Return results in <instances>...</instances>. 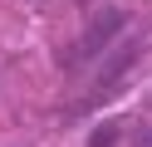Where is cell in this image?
Returning a JSON list of instances; mask_svg holds the SVG:
<instances>
[{"label": "cell", "mask_w": 152, "mask_h": 147, "mask_svg": "<svg viewBox=\"0 0 152 147\" xmlns=\"http://www.w3.org/2000/svg\"><path fill=\"white\" fill-rule=\"evenodd\" d=\"M123 29V10H103L98 20H93V29L83 34V54H98V49H108V39Z\"/></svg>", "instance_id": "obj_1"}, {"label": "cell", "mask_w": 152, "mask_h": 147, "mask_svg": "<svg viewBox=\"0 0 152 147\" xmlns=\"http://www.w3.org/2000/svg\"><path fill=\"white\" fill-rule=\"evenodd\" d=\"M118 142V123H108V127H98V132L88 137V147H113Z\"/></svg>", "instance_id": "obj_2"}, {"label": "cell", "mask_w": 152, "mask_h": 147, "mask_svg": "<svg viewBox=\"0 0 152 147\" xmlns=\"http://www.w3.org/2000/svg\"><path fill=\"white\" fill-rule=\"evenodd\" d=\"M137 147H152V127H147V132H142V137H137Z\"/></svg>", "instance_id": "obj_3"}]
</instances>
